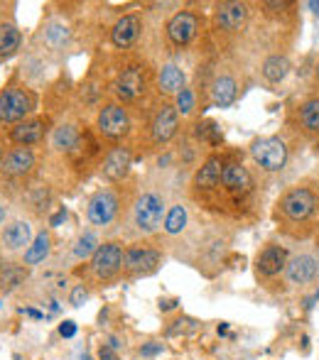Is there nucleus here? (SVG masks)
I'll list each match as a JSON object with an SVG mask.
<instances>
[{
  "label": "nucleus",
  "instance_id": "f257e3e1",
  "mask_svg": "<svg viewBox=\"0 0 319 360\" xmlns=\"http://www.w3.org/2000/svg\"><path fill=\"white\" fill-rule=\"evenodd\" d=\"M164 216V199L155 192L143 194L133 206V221L141 233H155L162 226Z\"/></svg>",
  "mask_w": 319,
  "mask_h": 360
},
{
  "label": "nucleus",
  "instance_id": "f03ea898",
  "mask_svg": "<svg viewBox=\"0 0 319 360\" xmlns=\"http://www.w3.org/2000/svg\"><path fill=\"white\" fill-rule=\"evenodd\" d=\"M34 98L25 88L8 86L0 91V123H18L27 113H32Z\"/></svg>",
  "mask_w": 319,
  "mask_h": 360
},
{
  "label": "nucleus",
  "instance_id": "7ed1b4c3",
  "mask_svg": "<svg viewBox=\"0 0 319 360\" xmlns=\"http://www.w3.org/2000/svg\"><path fill=\"white\" fill-rule=\"evenodd\" d=\"M251 154L263 169L268 172H280L287 162V147L280 138H263L251 145Z\"/></svg>",
  "mask_w": 319,
  "mask_h": 360
},
{
  "label": "nucleus",
  "instance_id": "20e7f679",
  "mask_svg": "<svg viewBox=\"0 0 319 360\" xmlns=\"http://www.w3.org/2000/svg\"><path fill=\"white\" fill-rule=\"evenodd\" d=\"M123 258H126V253H123V245L121 243H103V245H98L96 255L91 258V267H93V272H96V277L113 279L118 272H121Z\"/></svg>",
  "mask_w": 319,
  "mask_h": 360
},
{
  "label": "nucleus",
  "instance_id": "39448f33",
  "mask_svg": "<svg viewBox=\"0 0 319 360\" xmlns=\"http://www.w3.org/2000/svg\"><path fill=\"white\" fill-rule=\"evenodd\" d=\"M315 206H317V199L310 189H292L287 192L285 196L280 199V208L287 218L292 221H305L315 213Z\"/></svg>",
  "mask_w": 319,
  "mask_h": 360
},
{
  "label": "nucleus",
  "instance_id": "423d86ee",
  "mask_svg": "<svg viewBox=\"0 0 319 360\" xmlns=\"http://www.w3.org/2000/svg\"><path fill=\"white\" fill-rule=\"evenodd\" d=\"M98 130H101L106 138H123V135L131 130V118H128L126 108L118 106V103H108L98 113Z\"/></svg>",
  "mask_w": 319,
  "mask_h": 360
},
{
  "label": "nucleus",
  "instance_id": "0eeeda50",
  "mask_svg": "<svg viewBox=\"0 0 319 360\" xmlns=\"http://www.w3.org/2000/svg\"><path fill=\"white\" fill-rule=\"evenodd\" d=\"M118 213V199L113 192H96L89 201L86 216L93 226H108Z\"/></svg>",
  "mask_w": 319,
  "mask_h": 360
},
{
  "label": "nucleus",
  "instance_id": "6e6552de",
  "mask_svg": "<svg viewBox=\"0 0 319 360\" xmlns=\"http://www.w3.org/2000/svg\"><path fill=\"white\" fill-rule=\"evenodd\" d=\"M197 29H199L197 15L182 10V13L172 15V20L167 22V37H169V42H172V44L184 47V44H189L194 37H197Z\"/></svg>",
  "mask_w": 319,
  "mask_h": 360
},
{
  "label": "nucleus",
  "instance_id": "1a4fd4ad",
  "mask_svg": "<svg viewBox=\"0 0 319 360\" xmlns=\"http://www.w3.org/2000/svg\"><path fill=\"white\" fill-rule=\"evenodd\" d=\"M160 262H162V255L152 248H131L126 250V258H123V267L138 277L155 272Z\"/></svg>",
  "mask_w": 319,
  "mask_h": 360
},
{
  "label": "nucleus",
  "instance_id": "9d476101",
  "mask_svg": "<svg viewBox=\"0 0 319 360\" xmlns=\"http://www.w3.org/2000/svg\"><path fill=\"white\" fill-rule=\"evenodd\" d=\"M179 128V120H177V108L172 106H162L152 118V140L157 145H164L174 138Z\"/></svg>",
  "mask_w": 319,
  "mask_h": 360
},
{
  "label": "nucleus",
  "instance_id": "9b49d317",
  "mask_svg": "<svg viewBox=\"0 0 319 360\" xmlns=\"http://www.w3.org/2000/svg\"><path fill=\"white\" fill-rule=\"evenodd\" d=\"M248 18V5L246 3H221L214 13V20L221 29L226 32H236Z\"/></svg>",
  "mask_w": 319,
  "mask_h": 360
},
{
  "label": "nucleus",
  "instance_id": "f8f14e48",
  "mask_svg": "<svg viewBox=\"0 0 319 360\" xmlns=\"http://www.w3.org/2000/svg\"><path fill=\"white\" fill-rule=\"evenodd\" d=\"M3 248L8 253H20V250H27L32 243V226L27 221H13L5 226L3 231Z\"/></svg>",
  "mask_w": 319,
  "mask_h": 360
},
{
  "label": "nucleus",
  "instance_id": "ddd939ff",
  "mask_svg": "<svg viewBox=\"0 0 319 360\" xmlns=\"http://www.w3.org/2000/svg\"><path fill=\"white\" fill-rule=\"evenodd\" d=\"M221 184H223V189L231 194H246V192H251L253 179L243 164L228 162V164H223V169H221Z\"/></svg>",
  "mask_w": 319,
  "mask_h": 360
},
{
  "label": "nucleus",
  "instance_id": "4468645a",
  "mask_svg": "<svg viewBox=\"0 0 319 360\" xmlns=\"http://www.w3.org/2000/svg\"><path fill=\"white\" fill-rule=\"evenodd\" d=\"M113 91H116L123 101H136V98H141L143 91H145V76H143L141 69H128V72H123L121 76L116 79Z\"/></svg>",
  "mask_w": 319,
  "mask_h": 360
},
{
  "label": "nucleus",
  "instance_id": "2eb2a0df",
  "mask_svg": "<svg viewBox=\"0 0 319 360\" xmlns=\"http://www.w3.org/2000/svg\"><path fill=\"white\" fill-rule=\"evenodd\" d=\"M138 37H141V18L138 15H123L111 29V42L121 49L131 47Z\"/></svg>",
  "mask_w": 319,
  "mask_h": 360
},
{
  "label": "nucleus",
  "instance_id": "dca6fc26",
  "mask_svg": "<svg viewBox=\"0 0 319 360\" xmlns=\"http://www.w3.org/2000/svg\"><path fill=\"white\" fill-rule=\"evenodd\" d=\"M285 267H287V250L285 248L271 245V248H266L261 255H258V272H261L263 277H275V274H280Z\"/></svg>",
  "mask_w": 319,
  "mask_h": 360
},
{
  "label": "nucleus",
  "instance_id": "f3484780",
  "mask_svg": "<svg viewBox=\"0 0 319 360\" xmlns=\"http://www.w3.org/2000/svg\"><path fill=\"white\" fill-rule=\"evenodd\" d=\"M319 272V262L310 255H297L287 262V277L292 284H307L315 279V274Z\"/></svg>",
  "mask_w": 319,
  "mask_h": 360
},
{
  "label": "nucleus",
  "instance_id": "a211bd4d",
  "mask_svg": "<svg viewBox=\"0 0 319 360\" xmlns=\"http://www.w3.org/2000/svg\"><path fill=\"white\" fill-rule=\"evenodd\" d=\"M131 149L128 147H113L111 152H108L106 162H103V174H106L108 179H113V182H118V179H123L128 174V169H131Z\"/></svg>",
  "mask_w": 319,
  "mask_h": 360
},
{
  "label": "nucleus",
  "instance_id": "6ab92c4d",
  "mask_svg": "<svg viewBox=\"0 0 319 360\" xmlns=\"http://www.w3.org/2000/svg\"><path fill=\"white\" fill-rule=\"evenodd\" d=\"M34 167V152L30 147H15L13 152L5 157V174L10 177H25L30 169Z\"/></svg>",
  "mask_w": 319,
  "mask_h": 360
},
{
  "label": "nucleus",
  "instance_id": "aec40b11",
  "mask_svg": "<svg viewBox=\"0 0 319 360\" xmlns=\"http://www.w3.org/2000/svg\"><path fill=\"white\" fill-rule=\"evenodd\" d=\"M42 138H44V120H25V123H20L18 128L10 130V140L22 145V147L39 142Z\"/></svg>",
  "mask_w": 319,
  "mask_h": 360
},
{
  "label": "nucleus",
  "instance_id": "412c9836",
  "mask_svg": "<svg viewBox=\"0 0 319 360\" xmlns=\"http://www.w3.org/2000/svg\"><path fill=\"white\" fill-rule=\"evenodd\" d=\"M221 159L219 157H209L207 162L202 164L197 174H194V187L197 189H214L219 182H221Z\"/></svg>",
  "mask_w": 319,
  "mask_h": 360
},
{
  "label": "nucleus",
  "instance_id": "4be33fe9",
  "mask_svg": "<svg viewBox=\"0 0 319 360\" xmlns=\"http://www.w3.org/2000/svg\"><path fill=\"white\" fill-rule=\"evenodd\" d=\"M236 81L231 76H219L214 81V88H211V101L216 108H228L233 101H236Z\"/></svg>",
  "mask_w": 319,
  "mask_h": 360
},
{
  "label": "nucleus",
  "instance_id": "5701e85b",
  "mask_svg": "<svg viewBox=\"0 0 319 360\" xmlns=\"http://www.w3.org/2000/svg\"><path fill=\"white\" fill-rule=\"evenodd\" d=\"M49 248H52L49 233L47 231L37 233V238H34L32 243H30V248L25 250V265H39L49 255Z\"/></svg>",
  "mask_w": 319,
  "mask_h": 360
},
{
  "label": "nucleus",
  "instance_id": "b1692460",
  "mask_svg": "<svg viewBox=\"0 0 319 360\" xmlns=\"http://www.w3.org/2000/svg\"><path fill=\"white\" fill-rule=\"evenodd\" d=\"M287 72H290V62H287V57H282V54H273V57H268L266 62H263V76L271 84L282 81V79L287 76Z\"/></svg>",
  "mask_w": 319,
  "mask_h": 360
},
{
  "label": "nucleus",
  "instance_id": "393cba45",
  "mask_svg": "<svg viewBox=\"0 0 319 360\" xmlns=\"http://www.w3.org/2000/svg\"><path fill=\"white\" fill-rule=\"evenodd\" d=\"M160 88H162L164 93H179L184 88V74L179 67H174V64H167V67H162V72H160Z\"/></svg>",
  "mask_w": 319,
  "mask_h": 360
},
{
  "label": "nucleus",
  "instance_id": "a878e982",
  "mask_svg": "<svg viewBox=\"0 0 319 360\" xmlns=\"http://www.w3.org/2000/svg\"><path fill=\"white\" fill-rule=\"evenodd\" d=\"M25 279H27V267H22V265H8L5 272L0 274V287L5 292H13L20 284H25Z\"/></svg>",
  "mask_w": 319,
  "mask_h": 360
},
{
  "label": "nucleus",
  "instance_id": "bb28decb",
  "mask_svg": "<svg viewBox=\"0 0 319 360\" xmlns=\"http://www.w3.org/2000/svg\"><path fill=\"white\" fill-rule=\"evenodd\" d=\"M300 123L307 133H319V98H310L300 108Z\"/></svg>",
  "mask_w": 319,
  "mask_h": 360
},
{
  "label": "nucleus",
  "instance_id": "cd10ccee",
  "mask_svg": "<svg viewBox=\"0 0 319 360\" xmlns=\"http://www.w3.org/2000/svg\"><path fill=\"white\" fill-rule=\"evenodd\" d=\"M20 47V29L15 25H0V57H10Z\"/></svg>",
  "mask_w": 319,
  "mask_h": 360
},
{
  "label": "nucleus",
  "instance_id": "c85d7f7f",
  "mask_svg": "<svg viewBox=\"0 0 319 360\" xmlns=\"http://www.w3.org/2000/svg\"><path fill=\"white\" fill-rule=\"evenodd\" d=\"M184 226H187V208H184L182 204H177V206L169 208L167 216H164V231H167L169 236H177V233L184 231Z\"/></svg>",
  "mask_w": 319,
  "mask_h": 360
},
{
  "label": "nucleus",
  "instance_id": "c756f323",
  "mask_svg": "<svg viewBox=\"0 0 319 360\" xmlns=\"http://www.w3.org/2000/svg\"><path fill=\"white\" fill-rule=\"evenodd\" d=\"M98 250V238L96 233H84L82 238L77 240V245H74V255H77L79 260H86V258H93Z\"/></svg>",
  "mask_w": 319,
  "mask_h": 360
},
{
  "label": "nucleus",
  "instance_id": "7c9ffc66",
  "mask_svg": "<svg viewBox=\"0 0 319 360\" xmlns=\"http://www.w3.org/2000/svg\"><path fill=\"white\" fill-rule=\"evenodd\" d=\"M79 142V133L77 128H72V125H62V128H57V133H54V147L59 149H74Z\"/></svg>",
  "mask_w": 319,
  "mask_h": 360
},
{
  "label": "nucleus",
  "instance_id": "2f4dec72",
  "mask_svg": "<svg viewBox=\"0 0 319 360\" xmlns=\"http://www.w3.org/2000/svg\"><path fill=\"white\" fill-rule=\"evenodd\" d=\"M67 39H69V29L64 27V25H59V22L47 25V29H44V42H47L49 47H54V49L64 47Z\"/></svg>",
  "mask_w": 319,
  "mask_h": 360
},
{
  "label": "nucleus",
  "instance_id": "473e14b6",
  "mask_svg": "<svg viewBox=\"0 0 319 360\" xmlns=\"http://www.w3.org/2000/svg\"><path fill=\"white\" fill-rule=\"evenodd\" d=\"M197 135L202 140H209L211 145H219L221 142V128H219V123H214V120H204V123L197 125Z\"/></svg>",
  "mask_w": 319,
  "mask_h": 360
},
{
  "label": "nucleus",
  "instance_id": "72a5a7b5",
  "mask_svg": "<svg viewBox=\"0 0 319 360\" xmlns=\"http://www.w3.org/2000/svg\"><path fill=\"white\" fill-rule=\"evenodd\" d=\"M194 108V93L189 91V88H182V91L177 93V111L182 113V116H187V113H192Z\"/></svg>",
  "mask_w": 319,
  "mask_h": 360
},
{
  "label": "nucleus",
  "instance_id": "f704fd0d",
  "mask_svg": "<svg viewBox=\"0 0 319 360\" xmlns=\"http://www.w3.org/2000/svg\"><path fill=\"white\" fill-rule=\"evenodd\" d=\"M197 328V321H192V319H177L174 321V326L167 328L169 336H177V333H187V331H194Z\"/></svg>",
  "mask_w": 319,
  "mask_h": 360
},
{
  "label": "nucleus",
  "instance_id": "c9c22d12",
  "mask_svg": "<svg viewBox=\"0 0 319 360\" xmlns=\"http://www.w3.org/2000/svg\"><path fill=\"white\" fill-rule=\"evenodd\" d=\"M89 299V292L84 289V284H77V287L72 289V297H69V304L72 307H84V302Z\"/></svg>",
  "mask_w": 319,
  "mask_h": 360
},
{
  "label": "nucleus",
  "instance_id": "e433bc0d",
  "mask_svg": "<svg viewBox=\"0 0 319 360\" xmlns=\"http://www.w3.org/2000/svg\"><path fill=\"white\" fill-rule=\"evenodd\" d=\"M162 353V343H145L141 348V356L143 358H152V356H160Z\"/></svg>",
  "mask_w": 319,
  "mask_h": 360
},
{
  "label": "nucleus",
  "instance_id": "4c0bfd02",
  "mask_svg": "<svg viewBox=\"0 0 319 360\" xmlns=\"http://www.w3.org/2000/svg\"><path fill=\"white\" fill-rule=\"evenodd\" d=\"M59 336H62V338H74V336H77V324L64 321L62 326H59Z\"/></svg>",
  "mask_w": 319,
  "mask_h": 360
},
{
  "label": "nucleus",
  "instance_id": "58836bf2",
  "mask_svg": "<svg viewBox=\"0 0 319 360\" xmlns=\"http://www.w3.org/2000/svg\"><path fill=\"white\" fill-rule=\"evenodd\" d=\"M98 358H101V360H118V358H116V353L111 351V346L101 348V351H98Z\"/></svg>",
  "mask_w": 319,
  "mask_h": 360
},
{
  "label": "nucleus",
  "instance_id": "ea45409f",
  "mask_svg": "<svg viewBox=\"0 0 319 360\" xmlns=\"http://www.w3.org/2000/svg\"><path fill=\"white\" fill-rule=\"evenodd\" d=\"M64 218H67V211H64V208H59V211L54 213V216H52V221H49V223H52V226H59V223H62Z\"/></svg>",
  "mask_w": 319,
  "mask_h": 360
},
{
  "label": "nucleus",
  "instance_id": "a19ab883",
  "mask_svg": "<svg viewBox=\"0 0 319 360\" xmlns=\"http://www.w3.org/2000/svg\"><path fill=\"white\" fill-rule=\"evenodd\" d=\"M174 307H177V299H162V302H160L162 312H169V309H174Z\"/></svg>",
  "mask_w": 319,
  "mask_h": 360
},
{
  "label": "nucleus",
  "instance_id": "79ce46f5",
  "mask_svg": "<svg viewBox=\"0 0 319 360\" xmlns=\"http://www.w3.org/2000/svg\"><path fill=\"white\" fill-rule=\"evenodd\" d=\"M25 314H27V316H32V319H42V314H39L37 309H25Z\"/></svg>",
  "mask_w": 319,
  "mask_h": 360
},
{
  "label": "nucleus",
  "instance_id": "37998d69",
  "mask_svg": "<svg viewBox=\"0 0 319 360\" xmlns=\"http://www.w3.org/2000/svg\"><path fill=\"white\" fill-rule=\"evenodd\" d=\"M310 8L315 10V15H319V0H310Z\"/></svg>",
  "mask_w": 319,
  "mask_h": 360
},
{
  "label": "nucleus",
  "instance_id": "c03bdc74",
  "mask_svg": "<svg viewBox=\"0 0 319 360\" xmlns=\"http://www.w3.org/2000/svg\"><path fill=\"white\" fill-rule=\"evenodd\" d=\"M3 221H5V206L0 204V223H3Z\"/></svg>",
  "mask_w": 319,
  "mask_h": 360
},
{
  "label": "nucleus",
  "instance_id": "a18cd8bd",
  "mask_svg": "<svg viewBox=\"0 0 319 360\" xmlns=\"http://www.w3.org/2000/svg\"><path fill=\"white\" fill-rule=\"evenodd\" d=\"M0 167H3V145H0Z\"/></svg>",
  "mask_w": 319,
  "mask_h": 360
},
{
  "label": "nucleus",
  "instance_id": "49530a36",
  "mask_svg": "<svg viewBox=\"0 0 319 360\" xmlns=\"http://www.w3.org/2000/svg\"><path fill=\"white\" fill-rule=\"evenodd\" d=\"M317 79H319V64H317Z\"/></svg>",
  "mask_w": 319,
  "mask_h": 360
}]
</instances>
